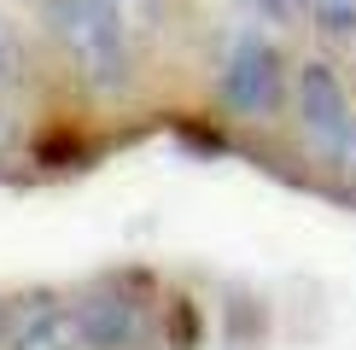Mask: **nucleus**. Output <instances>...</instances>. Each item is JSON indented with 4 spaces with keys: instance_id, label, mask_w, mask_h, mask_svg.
<instances>
[{
    "instance_id": "obj_1",
    "label": "nucleus",
    "mask_w": 356,
    "mask_h": 350,
    "mask_svg": "<svg viewBox=\"0 0 356 350\" xmlns=\"http://www.w3.org/2000/svg\"><path fill=\"white\" fill-rule=\"evenodd\" d=\"M53 41L65 47V58L76 65V76L94 94H123L135 76V53H129V29L111 18L99 0H53L47 6Z\"/></svg>"
},
{
    "instance_id": "obj_2",
    "label": "nucleus",
    "mask_w": 356,
    "mask_h": 350,
    "mask_svg": "<svg viewBox=\"0 0 356 350\" xmlns=\"http://www.w3.org/2000/svg\"><path fill=\"white\" fill-rule=\"evenodd\" d=\"M292 111H298V128L316 152L339 158V164L356 158V111H350V94H345L333 65H321V58L298 65V76H292Z\"/></svg>"
},
{
    "instance_id": "obj_3",
    "label": "nucleus",
    "mask_w": 356,
    "mask_h": 350,
    "mask_svg": "<svg viewBox=\"0 0 356 350\" xmlns=\"http://www.w3.org/2000/svg\"><path fill=\"white\" fill-rule=\"evenodd\" d=\"M280 99H286V58H280L275 41L245 35L222 65V106L245 123H263V117L280 111Z\"/></svg>"
},
{
    "instance_id": "obj_4",
    "label": "nucleus",
    "mask_w": 356,
    "mask_h": 350,
    "mask_svg": "<svg viewBox=\"0 0 356 350\" xmlns=\"http://www.w3.org/2000/svg\"><path fill=\"white\" fill-rule=\"evenodd\" d=\"M88 350H146L152 344V303L129 286H94L76 303Z\"/></svg>"
},
{
    "instance_id": "obj_5",
    "label": "nucleus",
    "mask_w": 356,
    "mask_h": 350,
    "mask_svg": "<svg viewBox=\"0 0 356 350\" xmlns=\"http://www.w3.org/2000/svg\"><path fill=\"white\" fill-rule=\"evenodd\" d=\"M6 350H88V339H82V321H76V303L41 298L35 310H24L18 321H12Z\"/></svg>"
},
{
    "instance_id": "obj_6",
    "label": "nucleus",
    "mask_w": 356,
    "mask_h": 350,
    "mask_svg": "<svg viewBox=\"0 0 356 350\" xmlns=\"http://www.w3.org/2000/svg\"><path fill=\"white\" fill-rule=\"evenodd\" d=\"M304 18L333 29V35H356V0H298Z\"/></svg>"
},
{
    "instance_id": "obj_7",
    "label": "nucleus",
    "mask_w": 356,
    "mask_h": 350,
    "mask_svg": "<svg viewBox=\"0 0 356 350\" xmlns=\"http://www.w3.org/2000/svg\"><path fill=\"white\" fill-rule=\"evenodd\" d=\"M234 6H240L245 18H257V24H280V29L304 24V6H298V0H234Z\"/></svg>"
},
{
    "instance_id": "obj_8",
    "label": "nucleus",
    "mask_w": 356,
    "mask_h": 350,
    "mask_svg": "<svg viewBox=\"0 0 356 350\" xmlns=\"http://www.w3.org/2000/svg\"><path fill=\"white\" fill-rule=\"evenodd\" d=\"M99 6H106L123 29H146V24L158 18V0H99Z\"/></svg>"
},
{
    "instance_id": "obj_9",
    "label": "nucleus",
    "mask_w": 356,
    "mask_h": 350,
    "mask_svg": "<svg viewBox=\"0 0 356 350\" xmlns=\"http://www.w3.org/2000/svg\"><path fill=\"white\" fill-rule=\"evenodd\" d=\"M12 58H18V53H12V35L0 29V88H6V76H12Z\"/></svg>"
}]
</instances>
